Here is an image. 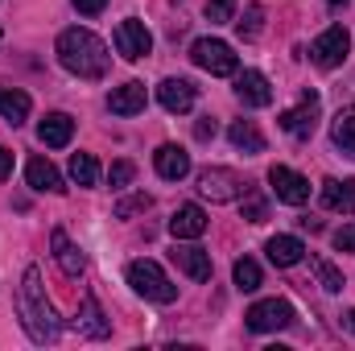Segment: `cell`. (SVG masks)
Returning a JSON list of instances; mask_svg holds the SVG:
<instances>
[{"label":"cell","mask_w":355,"mask_h":351,"mask_svg":"<svg viewBox=\"0 0 355 351\" xmlns=\"http://www.w3.org/2000/svg\"><path fill=\"white\" fill-rule=\"evenodd\" d=\"M50 244H54V261H58V268H62L67 277H79V273H83V264H87V261H83V252L71 244V236H67L62 228H54Z\"/></svg>","instance_id":"cell-20"},{"label":"cell","mask_w":355,"mask_h":351,"mask_svg":"<svg viewBox=\"0 0 355 351\" xmlns=\"http://www.w3.org/2000/svg\"><path fill=\"white\" fill-rule=\"evenodd\" d=\"M194 99H198V91H194V83H186V79H162V83H157V103H162L166 112H174V116L190 112Z\"/></svg>","instance_id":"cell-11"},{"label":"cell","mask_w":355,"mask_h":351,"mask_svg":"<svg viewBox=\"0 0 355 351\" xmlns=\"http://www.w3.org/2000/svg\"><path fill=\"white\" fill-rule=\"evenodd\" d=\"M132 178H137V166H132V162H112V170H107V182H112L116 190H120V186H128Z\"/></svg>","instance_id":"cell-33"},{"label":"cell","mask_w":355,"mask_h":351,"mask_svg":"<svg viewBox=\"0 0 355 351\" xmlns=\"http://www.w3.org/2000/svg\"><path fill=\"white\" fill-rule=\"evenodd\" d=\"M174 261L190 281H211V252H202L198 244H178Z\"/></svg>","instance_id":"cell-17"},{"label":"cell","mask_w":355,"mask_h":351,"mask_svg":"<svg viewBox=\"0 0 355 351\" xmlns=\"http://www.w3.org/2000/svg\"><path fill=\"white\" fill-rule=\"evenodd\" d=\"M75 8H79L83 17H95V12H103V8H107V0H75Z\"/></svg>","instance_id":"cell-36"},{"label":"cell","mask_w":355,"mask_h":351,"mask_svg":"<svg viewBox=\"0 0 355 351\" xmlns=\"http://www.w3.org/2000/svg\"><path fill=\"white\" fill-rule=\"evenodd\" d=\"M347 50H352V33H347L343 25H331L327 33L314 37V46H310V62L322 67V71H335V67H343Z\"/></svg>","instance_id":"cell-6"},{"label":"cell","mask_w":355,"mask_h":351,"mask_svg":"<svg viewBox=\"0 0 355 351\" xmlns=\"http://www.w3.org/2000/svg\"><path fill=\"white\" fill-rule=\"evenodd\" d=\"M58 62L71 71V75H79V79H103L107 75V67H112V54H107V46L91 33V29H62L58 33Z\"/></svg>","instance_id":"cell-2"},{"label":"cell","mask_w":355,"mask_h":351,"mask_svg":"<svg viewBox=\"0 0 355 351\" xmlns=\"http://www.w3.org/2000/svg\"><path fill=\"white\" fill-rule=\"evenodd\" d=\"M327 4H347V0H327Z\"/></svg>","instance_id":"cell-39"},{"label":"cell","mask_w":355,"mask_h":351,"mask_svg":"<svg viewBox=\"0 0 355 351\" xmlns=\"http://www.w3.org/2000/svg\"><path fill=\"white\" fill-rule=\"evenodd\" d=\"M202 232H207V211H202L198 203L178 207L174 219H170V236H174V240H198Z\"/></svg>","instance_id":"cell-12"},{"label":"cell","mask_w":355,"mask_h":351,"mask_svg":"<svg viewBox=\"0 0 355 351\" xmlns=\"http://www.w3.org/2000/svg\"><path fill=\"white\" fill-rule=\"evenodd\" d=\"M227 141L236 149H244V153H265V132L257 128V120H236L227 128Z\"/></svg>","instance_id":"cell-23"},{"label":"cell","mask_w":355,"mask_h":351,"mask_svg":"<svg viewBox=\"0 0 355 351\" xmlns=\"http://www.w3.org/2000/svg\"><path fill=\"white\" fill-rule=\"evenodd\" d=\"M343 327H347V331L355 335V310H347V314H343Z\"/></svg>","instance_id":"cell-38"},{"label":"cell","mask_w":355,"mask_h":351,"mask_svg":"<svg viewBox=\"0 0 355 351\" xmlns=\"http://www.w3.org/2000/svg\"><path fill=\"white\" fill-rule=\"evenodd\" d=\"M261 21H265V8L261 4H248V12H244V21H240V37H261Z\"/></svg>","instance_id":"cell-30"},{"label":"cell","mask_w":355,"mask_h":351,"mask_svg":"<svg viewBox=\"0 0 355 351\" xmlns=\"http://www.w3.org/2000/svg\"><path fill=\"white\" fill-rule=\"evenodd\" d=\"M265 252H268V261L277 264V268H293V264L306 257V244L297 240V236H272L265 244Z\"/></svg>","instance_id":"cell-21"},{"label":"cell","mask_w":355,"mask_h":351,"mask_svg":"<svg viewBox=\"0 0 355 351\" xmlns=\"http://www.w3.org/2000/svg\"><path fill=\"white\" fill-rule=\"evenodd\" d=\"M314 273H318V281H322V289H327V293H339V289L347 285V281H343V273H339L331 261H314Z\"/></svg>","instance_id":"cell-29"},{"label":"cell","mask_w":355,"mask_h":351,"mask_svg":"<svg viewBox=\"0 0 355 351\" xmlns=\"http://www.w3.org/2000/svg\"><path fill=\"white\" fill-rule=\"evenodd\" d=\"M71 137H75V120H71L67 112H50V116L37 124V141H42V145H50V149L71 145Z\"/></svg>","instance_id":"cell-13"},{"label":"cell","mask_w":355,"mask_h":351,"mask_svg":"<svg viewBox=\"0 0 355 351\" xmlns=\"http://www.w3.org/2000/svg\"><path fill=\"white\" fill-rule=\"evenodd\" d=\"M198 194L211 198V203H232V198L244 194V178L236 170H223V166H207L198 174Z\"/></svg>","instance_id":"cell-7"},{"label":"cell","mask_w":355,"mask_h":351,"mask_svg":"<svg viewBox=\"0 0 355 351\" xmlns=\"http://www.w3.org/2000/svg\"><path fill=\"white\" fill-rule=\"evenodd\" d=\"M17 314L29 331L33 343H54L62 335V323L54 314V306L46 302V285H42V268L29 264L25 277H21V289H17Z\"/></svg>","instance_id":"cell-1"},{"label":"cell","mask_w":355,"mask_h":351,"mask_svg":"<svg viewBox=\"0 0 355 351\" xmlns=\"http://www.w3.org/2000/svg\"><path fill=\"white\" fill-rule=\"evenodd\" d=\"M75 327H79V335H87V339H103L107 335V323H103V310H99V302L95 298H83V318H75Z\"/></svg>","instance_id":"cell-25"},{"label":"cell","mask_w":355,"mask_h":351,"mask_svg":"<svg viewBox=\"0 0 355 351\" xmlns=\"http://www.w3.org/2000/svg\"><path fill=\"white\" fill-rule=\"evenodd\" d=\"M244 323H248V331H257V335L285 331V327H293V306H289L285 298H268V302H257V306H248Z\"/></svg>","instance_id":"cell-5"},{"label":"cell","mask_w":355,"mask_h":351,"mask_svg":"<svg viewBox=\"0 0 355 351\" xmlns=\"http://www.w3.org/2000/svg\"><path fill=\"white\" fill-rule=\"evenodd\" d=\"M149 50H153V33L145 29V21L128 17V21L116 25V54H120V58L141 62V58H149Z\"/></svg>","instance_id":"cell-8"},{"label":"cell","mask_w":355,"mask_h":351,"mask_svg":"<svg viewBox=\"0 0 355 351\" xmlns=\"http://www.w3.org/2000/svg\"><path fill=\"white\" fill-rule=\"evenodd\" d=\"M331 141L335 149H343V157L355 162V108H339V116L331 120Z\"/></svg>","instance_id":"cell-22"},{"label":"cell","mask_w":355,"mask_h":351,"mask_svg":"<svg viewBox=\"0 0 355 351\" xmlns=\"http://www.w3.org/2000/svg\"><path fill=\"white\" fill-rule=\"evenodd\" d=\"M190 62H194L198 71H207V75H219V79L240 71L236 50H232L227 42H219V37H198V42L190 46Z\"/></svg>","instance_id":"cell-4"},{"label":"cell","mask_w":355,"mask_h":351,"mask_svg":"<svg viewBox=\"0 0 355 351\" xmlns=\"http://www.w3.org/2000/svg\"><path fill=\"white\" fill-rule=\"evenodd\" d=\"M25 182L33 186V190H42V194H62L67 186H62V174L46 162V157H29V166H25Z\"/></svg>","instance_id":"cell-18"},{"label":"cell","mask_w":355,"mask_h":351,"mask_svg":"<svg viewBox=\"0 0 355 351\" xmlns=\"http://www.w3.org/2000/svg\"><path fill=\"white\" fill-rule=\"evenodd\" d=\"M322 207L339 211V215H355V178H331L322 182Z\"/></svg>","instance_id":"cell-15"},{"label":"cell","mask_w":355,"mask_h":351,"mask_svg":"<svg viewBox=\"0 0 355 351\" xmlns=\"http://www.w3.org/2000/svg\"><path fill=\"white\" fill-rule=\"evenodd\" d=\"M128 285L141 293V298H149V302H162V306H170L178 298V285L166 277V268L157 261H132L128 264Z\"/></svg>","instance_id":"cell-3"},{"label":"cell","mask_w":355,"mask_h":351,"mask_svg":"<svg viewBox=\"0 0 355 351\" xmlns=\"http://www.w3.org/2000/svg\"><path fill=\"white\" fill-rule=\"evenodd\" d=\"M236 17V0H207V21L211 25H227Z\"/></svg>","instance_id":"cell-31"},{"label":"cell","mask_w":355,"mask_h":351,"mask_svg":"<svg viewBox=\"0 0 355 351\" xmlns=\"http://www.w3.org/2000/svg\"><path fill=\"white\" fill-rule=\"evenodd\" d=\"M29 108H33V103H29V95H25V91H8V87H0V116H4V120H8L12 128L29 120Z\"/></svg>","instance_id":"cell-24"},{"label":"cell","mask_w":355,"mask_h":351,"mask_svg":"<svg viewBox=\"0 0 355 351\" xmlns=\"http://www.w3.org/2000/svg\"><path fill=\"white\" fill-rule=\"evenodd\" d=\"M236 95H240V103H248V108H268V103H272V87H268V79L261 71H244V75L236 79Z\"/></svg>","instance_id":"cell-16"},{"label":"cell","mask_w":355,"mask_h":351,"mask_svg":"<svg viewBox=\"0 0 355 351\" xmlns=\"http://www.w3.org/2000/svg\"><path fill=\"white\" fill-rule=\"evenodd\" d=\"M145 83H124V87H116L107 95V108L116 112V116H137V112H145Z\"/></svg>","instance_id":"cell-19"},{"label":"cell","mask_w":355,"mask_h":351,"mask_svg":"<svg viewBox=\"0 0 355 351\" xmlns=\"http://www.w3.org/2000/svg\"><path fill=\"white\" fill-rule=\"evenodd\" d=\"M232 277H236V289L240 293H257L261 289V264L252 261V257H240L236 268H232Z\"/></svg>","instance_id":"cell-26"},{"label":"cell","mask_w":355,"mask_h":351,"mask_svg":"<svg viewBox=\"0 0 355 351\" xmlns=\"http://www.w3.org/2000/svg\"><path fill=\"white\" fill-rule=\"evenodd\" d=\"M153 166H157V174L166 178V182H182V178L190 174V153L182 145H162L153 153Z\"/></svg>","instance_id":"cell-14"},{"label":"cell","mask_w":355,"mask_h":351,"mask_svg":"<svg viewBox=\"0 0 355 351\" xmlns=\"http://www.w3.org/2000/svg\"><path fill=\"white\" fill-rule=\"evenodd\" d=\"M268 186H272V194H277L281 203H289V207H306V203H310V182L297 174V170H289V166H272V170H268Z\"/></svg>","instance_id":"cell-10"},{"label":"cell","mask_w":355,"mask_h":351,"mask_svg":"<svg viewBox=\"0 0 355 351\" xmlns=\"http://www.w3.org/2000/svg\"><path fill=\"white\" fill-rule=\"evenodd\" d=\"M71 178H75L79 186H95V182H99V162H95L91 153H75V157H71Z\"/></svg>","instance_id":"cell-27"},{"label":"cell","mask_w":355,"mask_h":351,"mask_svg":"<svg viewBox=\"0 0 355 351\" xmlns=\"http://www.w3.org/2000/svg\"><path fill=\"white\" fill-rule=\"evenodd\" d=\"M215 132H219V124H215L211 116H202V120L194 124V137H198V141H215Z\"/></svg>","instance_id":"cell-35"},{"label":"cell","mask_w":355,"mask_h":351,"mask_svg":"<svg viewBox=\"0 0 355 351\" xmlns=\"http://www.w3.org/2000/svg\"><path fill=\"white\" fill-rule=\"evenodd\" d=\"M153 207V198L141 190V194H128V198H120L116 203V219H132V215H141V211H149Z\"/></svg>","instance_id":"cell-28"},{"label":"cell","mask_w":355,"mask_h":351,"mask_svg":"<svg viewBox=\"0 0 355 351\" xmlns=\"http://www.w3.org/2000/svg\"><path fill=\"white\" fill-rule=\"evenodd\" d=\"M8 178H12V153L0 145V182H8Z\"/></svg>","instance_id":"cell-37"},{"label":"cell","mask_w":355,"mask_h":351,"mask_svg":"<svg viewBox=\"0 0 355 351\" xmlns=\"http://www.w3.org/2000/svg\"><path fill=\"white\" fill-rule=\"evenodd\" d=\"M335 248H339V252H355V223H347V228L335 232Z\"/></svg>","instance_id":"cell-34"},{"label":"cell","mask_w":355,"mask_h":351,"mask_svg":"<svg viewBox=\"0 0 355 351\" xmlns=\"http://www.w3.org/2000/svg\"><path fill=\"white\" fill-rule=\"evenodd\" d=\"M289 137H297V141H310L314 137V128H318V91H302V103L297 108H289V112H281V120H277Z\"/></svg>","instance_id":"cell-9"},{"label":"cell","mask_w":355,"mask_h":351,"mask_svg":"<svg viewBox=\"0 0 355 351\" xmlns=\"http://www.w3.org/2000/svg\"><path fill=\"white\" fill-rule=\"evenodd\" d=\"M244 219L248 223H265L268 219V203L261 194H244Z\"/></svg>","instance_id":"cell-32"}]
</instances>
